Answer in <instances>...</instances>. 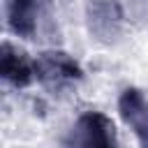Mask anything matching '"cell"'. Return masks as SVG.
I'll use <instances>...</instances> for the list:
<instances>
[{
  "mask_svg": "<svg viewBox=\"0 0 148 148\" xmlns=\"http://www.w3.org/2000/svg\"><path fill=\"white\" fill-rule=\"evenodd\" d=\"M72 136L76 148H118L116 127L99 111L83 113L72 127Z\"/></svg>",
  "mask_w": 148,
  "mask_h": 148,
  "instance_id": "6da1fadb",
  "label": "cell"
},
{
  "mask_svg": "<svg viewBox=\"0 0 148 148\" xmlns=\"http://www.w3.org/2000/svg\"><path fill=\"white\" fill-rule=\"evenodd\" d=\"M35 76L46 86H62L67 81L81 79V67L62 51H46L35 60Z\"/></svg>",
  "mask_w": 148,
  "mask_h": 148,
  "instance_id": "7a4b0ae2",
  "label": "cell"
},
{
  "mask_svg": "<svg viewBox=\"0 0 148 148\" xmlns=\"http://www.w3.org/2000/svg\"><path fill=\"white\" fill-rule=\"evenodd\" d=\"M118 111L123 120L134 130L141 148H148V99L141 90L127 88L118 99Z\"/></svg>",
  "mask_w": 148,
  "mask_h": 148,
  "instance_id": "3957f363",
  "label": "cell"
},
{
  "mask_svg": "<svg viewBox=\"0 0 148 148\" xmlns=\"http://www.w3.org/2000/svg\"><path fill=\"white\" fill-rule=\"evenodd\" d=\"M2 76L16 88H23L35 79V62H30L25 53L14 49L9 42L2 44Z\"/></svg>",
  "mask_w": 148,
  "mask_h": 148,
  "instance_id": "277c9868",
  "label": "cell"
},
{
  "mask_svg": "<svg viewBox=\"0 0 148 148\" xmlns=\"http://www.w3.org/2000/svg\"><path fill=\"white\" fill-rule=\"evenodd\" d=\"M7 23L16 35L30 37L35 32V12L37 0H5Z\"/></svg>",
  "mask_w": 148,
  "mask_h": 148,
  "instance_id": "5b68a950",
  "label": "cell"
}]
</instances>
